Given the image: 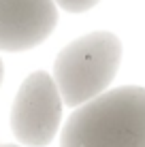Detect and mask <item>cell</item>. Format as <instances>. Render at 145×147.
<instances>
[{
	"label": "cell",
	"mask_w": 145,
	"mask_h": 147,
	"mask_svg": "<svg viewBox=\"0 0 145 147\" xmlns=\"http://www.w3.org/2000/svg\"><path fill=\"white\" fill-rule=\"evenodd\" d=\"M0 147H17V145H0Z\"/></svg>",
	"instance_id": "obj_7"
},
{
	"label": "cell",
	"mask_w": 145,
	"mask_h": 147,
	"mask_svg": "<svg viewBox=\"0 0 145 147\" xmlns=\"http://www.w3.org/2000/svg\"><path fill=\"white\" fill-rule=\"evenodd\" d=\"M60 147H145V88L124 85L79 105Z\"/></svg>",
	"instance_id": "obj_1"
},
{
	"label": "cell",
	"mask_w": 145,
	"mask_h": 147,
	"mask_svg": "<svg viewBox=\"0 0 145 147\" xmlns=\"http://www.w3.org/2000/svg\"><path fill=\"white\" fill-rule=\"evenodd\" d=\"M58 24L53 0H0V49L26 51L41 45Z\"/></svg>",
	"instance_id": "obj_4"
},
{
	"label": "cell",
	"mask_w": 145,
	"mask_h": 147,
	"mask_svg": "<svg viewBox=\"0 0 145 147\" xmlns=\"http://www.w3.org/2000/svg\"><path fill=\"white\" fill-rule=\"evenodd\" d=\"M53 2L68 13H83L88 9H92L98 0H53Z\"/></svg>",
	"instance_id": "obj_5"
},
{
	"label": "cell",
	"mask_w": 145,
	"mask_h": 147,
	"mask_svg": "<svg viewBox=\"0 0 145 147\" xmlns=\"http://www.w3.org/2000/svg\"><path fill=\"white\" fill-rule=\"evenodd\" d=\"M2 77H4V64H2V60H0V83H2Z\"/></svg>",
	"instance_id": "obj_6"
},
{
	"label": "cell",
	"mask_w": 145,
	"mask_h": 147,
	"mask_svg": "<svg viewBox=\"0 0 145 147\" xmlns=\"http://www.w3.org/2000/svg\"><path fill=\"white\" fill-rule=\"evenodd\" d=\"M62 98L51 75L36 70L22 83L11 109L15 139L28 147H45L60 128Z\"/></svg>",
	"instance_id": "obj_3"
},
{
	"label": "cell",
	"mask_w": 145,
	"mask_h": 147,
	"mask_svg": "<svg viewBox=\"0 0 145 147\" xmlns=\"http://www.w3.org/2000/svg\"><path fill=\"white\" fill-rule=\"evenodd\" d=\"M122 60V43L113 32L96 30L68 43L53 62V83L68 107L98 96L113 81Z\"/></svg>",
	"instance_id": "obj_2"
}]
</instances>
